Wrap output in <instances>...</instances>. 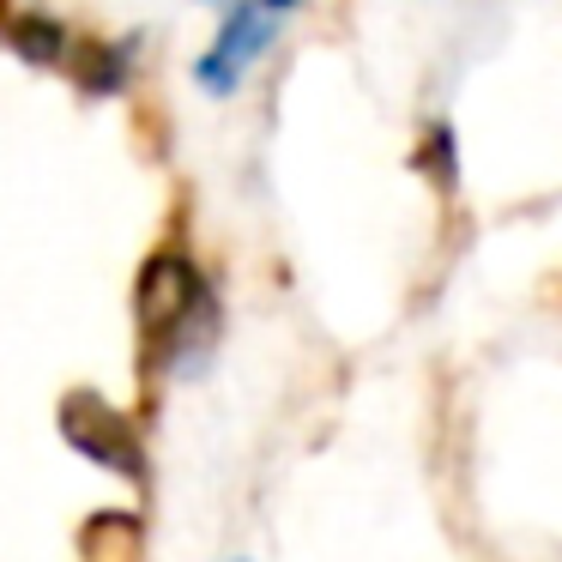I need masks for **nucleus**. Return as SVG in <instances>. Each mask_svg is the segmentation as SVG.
I'll use <instances>...</instances> for the list:
<instances>
[{
  "instance_id": "obj_1",
  "label": "nucleus",
  "mask_w": 562,
  "mask_h": 562,
  "mask_svg": "<svg viewBox=\"0 0 562 562\" xmlns=\"http://www.w3.org/2000/svg\"><path fill=\"white\" fill-rule=\"evenodd\" d=\"M134 315H139V333L151 345V363L176 369L182 351H200L206 339V315H212V291L200 279V267L176 248H158V255L139 267V284H134Z\"/></svg>"
},
{
  "instance_id": "obj_2",
  "label": "nucleus",
  "mask_w": 562,
  "mask_h": 562,
  "mask_svg": "<svg viewBox=\"0 0 562 562\" xmlns=\"http://www.w3.org/2000/svg\"><path fill=\"white\" fill-rule=\"evenodd\" d=\"M212 7H218V37H212V49L194 61V86L212 91V98H236L243 79L255 74L272 55V43H279V19L260 13L255 0H212Z\"/></svg>"
},
{
  "instance_id": "obj_3",
  "label": "nucleus",
  "mask_w": 562,
  "mask_h": 562,
  "mask_svg": "<svg viewBox=\"0 0 562 562\" xmlns=\"http://www.w3.org/2000/svg\"><path fill=\"white\" fill-rule=\"evenodd\" d=\"M55 424H61L67 448H79L91 465H103V472L127 477V484H146V441H139L134 417L115 412L110 400H98V393H67L61 412H55Z\"/></svg>"
},
{
  "instance_id": "obj_4",
  "label": "nucleus",
  "mask_w": 562,
  "mask_h": 562,
  "mask_svg": "<svg viewBox=\"0 0 562 562\" xmlns=\"http://www.w3.org/2000/svg\"><path fill=\"white\" fill-rule=\"evenodd\" d=\"M0 43L31 67H49V74H67L74 61V31L49 13H31V7H13V0H0Z\"/></svg>"
},
{
  "instance_id": "obj_5",
  "label": "nucleus",
  "mask_w": 562,
  "mask_h": 562,
  "mask_svg": "<svg viewBox=\"0 0 562 562\" xmlns=\"http://www.w3.org/2000/svg\"><path fill=\"white\" fill-rule=\"evenodd\" d=\"M127 61H134V43H74L67 74L86 98H110V91L127 86Z\"/></svg>"
},
{
  "instance_id": "obj_6",
  "label": "nucleus",
  "mask_w": 562,
  "mask_h": 562,
  "mask_svg": "<svg viewBox=\"0 0 562 562\" xmlns=\"http://www.w3.org/2000/svg\"><path fill=\"white\" fill-rule=\"evenodd\" d=\"M255 7H260V13H272V19H284L291 7H303V0H255Z\"/></svg>"
}]
</instances>
